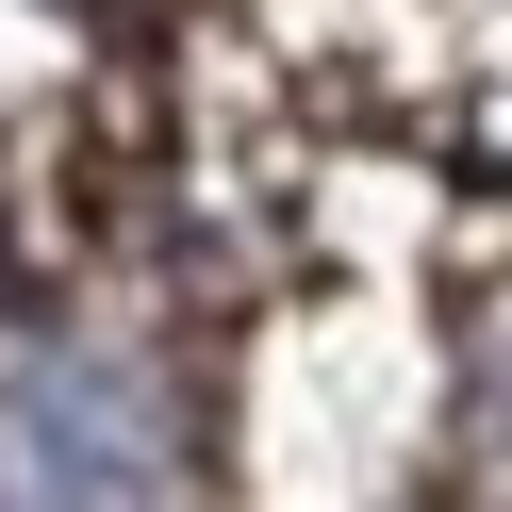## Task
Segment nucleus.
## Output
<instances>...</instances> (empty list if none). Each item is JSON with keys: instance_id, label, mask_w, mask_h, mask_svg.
Segmentation results:
<instances>
[{"instance_id": "obj_1", "label": "nucleus", "mask_w": 512, "mask_h": 512, "mask_svg": "<svg viewBox=\"0 0 512 512\" xmlns=\"http://www.w3.org/2000/svg\"><path fill=\"white\" fill-rule=\"evenodd\" d=\"M0 512H182V413L133 347H0Z\"/></svg>"}]
</instances>
